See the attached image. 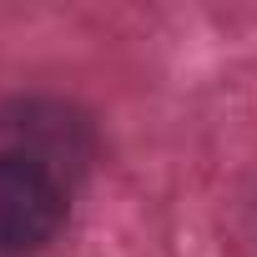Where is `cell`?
I'll return each instance as SVG.
<instances>
[{
	"mask_svg": "<svg viewBox=\"0 0 257 257\" xmlns=\"http://www.w3.org/2000/svg\"><path fill=\"white\" fill-rule=\"evenodd\" d=\"M66 222V187L61 177L26 157V152H0V252L21 257L56 237Z\"/></svg>",
	"mask_w": 257,
	"mask_h": 257,
	"instance_id": "cell-1",
	"label": "cell"
}]
</instances>
